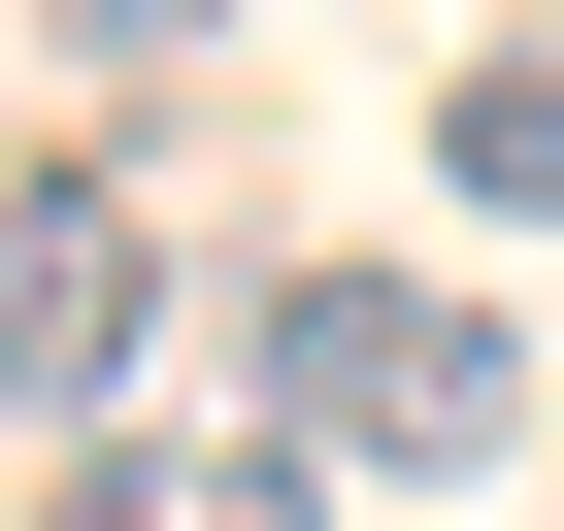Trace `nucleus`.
Segmentation results:
<instances>
[{
    "mask_svg": "<svg viewBox=\"0 0 564 531\" xmlns=\"http://www.w3.org/2000/svg\"><path fill=\"white\" fill-rule=\"evenodd\" d=\"M432 166H465V199H498V232H564V34H498V67H465V100H432Z\"/></svg>",
    "mask_w": 564,
    "mask_h": 531,
    "instance_id": "4",
    "label": "nucleus"
},
{
    "mask_svg": "<svg viewBox=\"0 0 564 531\" xmlns=\"http://www.w3.org/2000/svg\"><path fill=\"white\" fill-rule=\"evenodd\" d=\"M34 531H300V465H265V432H67Z\"/></svg>",
    "mask_w": 564,
    "mask_h": 531,
    "instance_id": "3",
    "label": "nucleus"
},
{
    "mask_svg": "<svg viewBox=\"0 0 564 531\" xmlns=\"http://www.w3.org/2000/svg\"><path fill=\"white\" fill-rule=\"evenodd\" d=\"M133 333H166V199L133 166H34L0 199V399H133Z\"/></svg>",
    "mask_w": 564,
    "mask_h": 531,
    "instance_id": "2",
    "label": "nucleus"
},
{
    "mask_svg": "<svg viewBox=\"0 0 564 531\" xmlns=\"http://www.w3.org/2000/svg\"><path fill=\"white\" fill-rule=\"evenodd\" d=\"M232 366L300 399L333 465H498V432H531V333H498V300H432V266H265Z\"/></svg>",
    "mask_w": 564,
    "mask_h": 531,
    "instance_id": "1",
    "label": "nucleus"
},
{
    "mask_svg": "<svg viewBox=\"0 0 564 531\" xmlns=\"http://www.w3.org/2000/svg\"><path fill=\"white\" fill-rule=\"evenodd\" d=\"M67 34H100V67H166V34H232V0H67Z\"/></svg>",
    "mask_w": 564,
    "mask_h": 531,
    "instance_id": "5",
    "label": "nucleus"
}]
</instances>
